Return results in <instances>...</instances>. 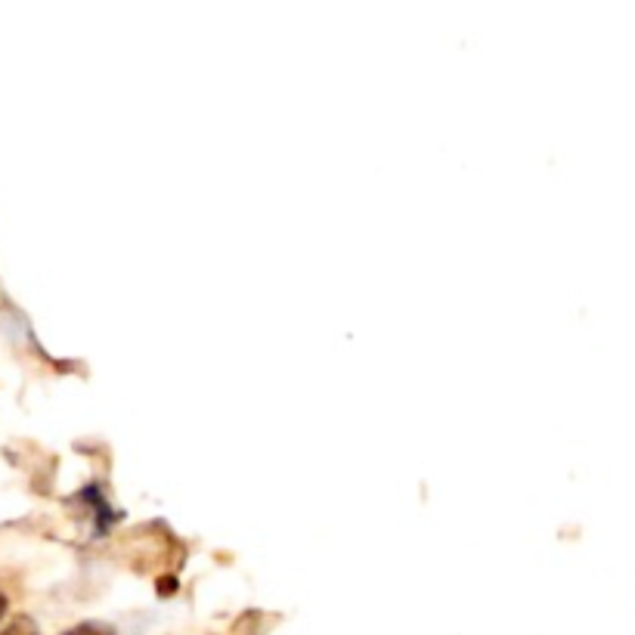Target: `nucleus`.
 Instances as JSON below:
<instances>
[{
  "label": "nucleus",
  "mask_w": 635,
  "mask_h": 635,
  "mask_svg": "<svg viewBox=\"0 0 635 635\" xmlns=\"http://www.w3.org/2000/svg\"><path fill=\"white\" fill-rule=\"evenodd\" d=\"M4 614H7V595L0 592V620H4Z\"/></svg>",
  "instance_id": "obj_3"
},
{
  "label": "nucleus",
  "mask_w": 635,
  "mask_h": 635,
  "mask_svg": "<svg viewBox=\"0 0 635 635\" xmlns=\"http://www.w3.org/2000/svg\"><path fill=\"white\" fill-rule=\"evenodd\" d=\"M0 635H38V626L31 617H16L7 629H0Z\"/></svg>",
  "instance_id": "obj_1"
},
{
  "label": "nucleus",
  "mask_w": 635,
  "mask_h": 635,
  "mask_svg": "<svg viewBox=\"0 0 635 635\" xmlns=\"http://www.w3.org/2000/svg\"><path fill=\"white\" fill-rule=\"evenodd\" d=\"M62 635H115V632L106 623H78V626H72L69 632H62Z\"/></svg>",
  "instance_id": "obj_2"
}]
</instances>
